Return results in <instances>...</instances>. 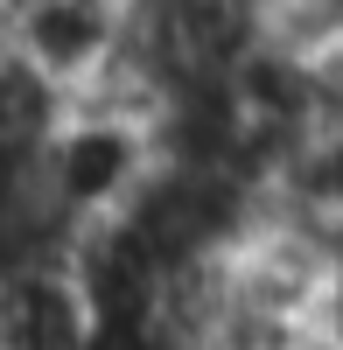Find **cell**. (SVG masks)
Returning <instances> with one entry per match:
<instances>
[{
  "instance_id": "1",
  "label": "cell",
  "mask_w": 343,
  "mask_h": 350,
  "mask_svg": "<svg viewBox=\"0 0 343 350\" xmlns=\"http://www.w3.org/2000/svg\"><path fill=\"white\" fill-rule=\"evenodd\" d=\"M161 126L120 105H92L77 98L56 112V126L36 154V203L42 217L77 245L84 231H98L112 217H126L140 189L161 175Z\"/></svg>"
},
{
  "instance_id": "2",
  "label": "cell",
  "mask_w": 343,
  "mask_h": 350,
  "mask_svg": "<svg viewBox=\"0 0 343 350\" xmlns=\"http://www.w3.org/2000/svg\"><path fill=\"white\" fill-rule=\"evenodd\" d=\"M0 42L70 105L120 70L133 42V0H21L0 21Z\"/></svg>"
},
{
  "instance_id": "3",
  "label": "cell",
  "mask_w": 343,
  "mask_h": 350,
  "mask_svg": "<svg viewBox=\"0 0 343 350\" xmlns=\"http://www.w3.org/2000/svg\"><path fill=\"white\" fill-rule=\"evenodd\" d=\"M98 301L77 252H21L0 267V350H92Z\"/></svg>"
},
{
  "instance_id": "4",
  "label": "cell",
  "mask_w": 343,
  "mask_h": 350,
  "mask_svg": "<svg viewBox=\"0 0 343 350\" xmlns=\"http://www.w3.org/2000/svg\"><path fill=\"white\" fill-rule=\"evenodd\" d=\"M323 77H329V84H336V92H343V36H336V49L323 56Z\"/></svg>"
},
{
  "instance_id": "5",
  "label": "cell",
  "mask_w": 343,
  "mask_h": 350,
  "mask_svg": "<svg viewBox=\"0 0 343 350\" xmlns=\"http://www.w3.org/2000/svg\"><path fill=\"white\" fill-rule=\"evenodd\" d=\"M14 8H21V0H0V21H8V14H14Z\"/></svg>"
}]
</instances>
